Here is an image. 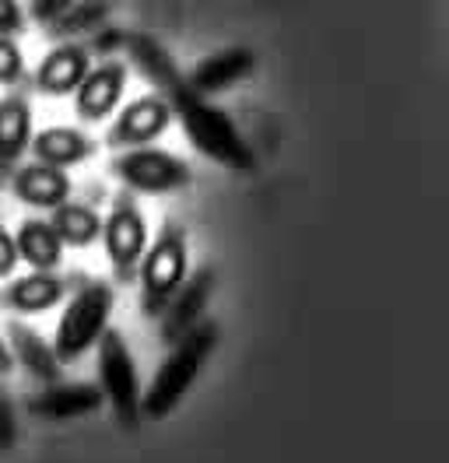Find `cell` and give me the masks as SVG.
I'll return each mask as SVG.
<instances>
[{
  "label": "cell",
  "instance_id": "obj_19",
  "mask_svg": "<svg viewBox=\"0 0 449 463\" xmlns=\"http://www.w3.org/2000/svg\"><path fill=\"white\" fill-rule=\"evenodd\" d=\"M14 242H18L22 263H28L32 270H56L60 260H63V239L56 235L53 222L28 218V222H22Z\"/></svg>",
  "mask_w": 449,
  "mask_h": 463
},
{
  "label": "cell",
  "instance_id": "obj_16",
  "mask_svg": "<svg viewBox=\"0 0 449 463\" xmlns=\"http://www.w3.org/2000/svg\"><path fill=\"white\" fill-rule=\"evenodd\" d=\"M32 155L43 165L71 169V165H81L84 158L95 155V141L74 127H46L32 137Z\"/></svg>",
  "mask_w": 449,
  "mask_h": 463
},
{
  "label": "cell",
  "instance_id": "obj_9",
  "mask_svg": "<svg viewBox=\"0 0 449 463\" xmlns=\"http://www.w3.org/2000/svg\"><path fill=\"white\" fill-rule=\"evenodd\" d=\"M176 119L168 99L162 95H140L134 102H127L116 123L110 127V145L116 147H148L151 141H158L168 130V123Z\"/></svg>",
  "mask_w": 449,
  "mask_h": 463
},
{
  "label": "cell",
  "instance_id": "obj_26",
  "mask_svg": "<svg viewBox=\"0 0 449 463\" xmlns=\"http://www.w3.org/2000/svg\"><path fill=\"white\" fill-rule=\"evenodd\" d=\"M22 263L18 257V242H14V235L0 225V278H7V274H14V267Z\"/></svg>",
  "mask_w": 449,
  "mask_h": 463
},
{
  "label": "cell",
  "instance_id": "obj_13",
  "mask_svg": "<svg viewBox=\"0 0 449 463\" xmlns=\"http://www.w3.org/2000/svg\"><path fill=\"white\" fill-rule=\"evenodd\" d=\"M88 71H91V50L78 46V43H60L43 57L39 71H35V85H39V91L60 99V95L78 91L88 78Z\"/></svg>",
  "mask_w": 449,
  "mask_h": 463
},
{
  "label": "cell",
  "instance_id": "obj_27",
  "mask_svg": "<svg viewBox=\"0 0 449 463\" xmlns=\"http://www.w3.org/2000/svg\"><path fill=\"white\" fill-rule=\"evenodd\" d=\"M14 365V354H11V345H7V337L0 334V373H7Z\"/></svg>",
  "mask_w": 449,
  "mask_h": 463
},
{
  "label": "cell",
  "instance_id": "obj_4",
  "mask_svg": "<svg viewBox=\"0 0 449 463\" xmlns=\"http://www.w3.org/2000/svg\"><path fill=\"white\" fill-rule=\"evenodd\" d=\"M116 291L110 281H88L71 295L63 306V317L56 323V354L60 362H78L88 347H99V341L110 330Z\"/></svg>",
  "mask_w": 449,
  "mask_h": 463
},
{
  "label": "cell",
  "instance_id": "obj_14",
  "mask_svg": "<svg viewBox=\"0 0 449 463\" xmlns=\"http://www.w3.org/2000/svg\"><path fill=\"white\" fill-rule=\"evenodd\" d=\"M11 190H14V197L22 203H28V207L56 211L60 203L71 201V175H67V169L32 162V165H22V169L14 173Z\"/></svg>",
  "mask_w": 449,
  "mask_h": 463
},
{
  "label": "cell",
  "instance_id": "obj_10",
  "mask_svg": "<svg viewBox=\"0 0 449 463\" xmlns=\"http://www.w3.org/2000/svg\"><path fill=\"white\" fill-rule=\"evenodd\" d=\"M102 404H106V393L95 383H50V386H43L39 393L28 397V411L35 418H46V421L84 418Z\"/></svg>",
  "mask_w": 449,
  "mask_h": 463
},
{
  "label": "cell",
  "instance_id": "obj_21",
  "mask_svg": "<svg viewBox=\"0 0 449 463\" xmlns=\"http://www.w3.org/2000/svg\"><path fill=\"white\" fill-rule=\"evenodd\" d=\"M110 14V4L106 0H78L74 7H67L60 18H53L46 29L53 39H71V35H81V32L99 29Z\"/></svg>",
  "mask_w": 449,
  "mask_h": 463
},
{
  "label": "cell",
  "instance_id": "obj_15",
  "mask_svg": "<svg viewBox=\"0 0 449 463\" xmlns=\"http://www.w3.org/2000/svg\"><path fill=\"white\" fill-rule=\"evenodd\" d=\"M7 345H11V354H14V362L25 369L32 379H39V383H56L60 379V354H56V347L39 334V330H32L25 323H7Z\"/></svg>",
  "mask_w": 449,
  "mask_h": 463
},
{
  "label": "cell",
  "instance_id": "obj_20",
  "mask_svg": "<svg viewBox=\"0 0 449 463\" xmlns=\"http://www.w3.org/2000/svg\"><path fill=\"white\" fill-rule=\"evenodd\" d=\"M53 229L56 235L63 239V246H74V250H84L91 242L102 239V225L106 218H99V211H91L88 203H60L53 211Z\"/></svg>",
  "mask_w": 449,
  "mask_h": 463
},
{
  "label": "cell",
  "instance_id": "obj_1",
  "mask_svg": "<svg viewBox=\"0 0 449 463\" xmlns=\"http://www.w3.org/2000/svg\"><path fill=\"white\" fill-rule=\"evenodd\" d=\"M123 50L140 67V74L158 88V95L168 99V106H172L176 119L183 123L190 145L204 158L218 162V165L232 169V173H253L256 169V155L243 141V134L232 123V116L224 113V109H218V106H211L204 95H196L194 88H190V81H186V74H179L176 60L168 57L151 35L127 32V46Z\"/></svg>",
  "mask_w": 449,
  "mask_h": 463
},
{
  "label": "cell",
  "instance_id": "obj_5",
  "mask_svg": "<svg viewBox=\"0 0 449 463\" xmlns=\"http://www.w3.org/2000/svg\"><path fill=\"white\" fill-rule=\"evenodd\" d=\"M99 386L106 393V404L112 407L116 421L127 432H134L144 414V393H140L134 354L119 330H106V337L99 341Z\"/></svg>",
  "mask_w": 449,
  "mask_h": 463
},
{
  "label": "cell",
  "instance_id": "obj_11",
  "mask_svg": "<svg viewBox=\"0 0 449 463\" xmlns=\"http://www.w3.org/2000/svg\"><path fill=\"white\" fill-rule=\"evenodd\" d=\"M123 91H127V63L106 60V63L91 67L88 78L81 81V88L74 91V109L88 123H99V119H106L119 106Z\"/></svg>",
  "mask_w": 449,
  "mask_h": 463
},
{
  "label": "cell",
  "instance_id": "obj_24",
  "mask_svg": "<svg viewBox=\"0 0 449 463\" xmlns=\"http://www.w3.org/2000/svg\"><path fill=\"white\" fill-rule=\"evenodd\" d=\"M25 29V11L18 0H0V35H18Z\"/></svg>",
  "mask_w": 449,
  "mask_h": 463
},
{
  "label": "cell",
  "instance_id": "obj_8",
  "mask_svg": "<svg viewBox=\"0 0 449 463\" xmlns=\"http://www.w3.org/2000/svg\"><path fill=\"white\" fill-rule=\"evenodd\" d=\"M215 285L218 274L215 267H200L194 278H186V285L176 291V298L168 302V309L158 317V337L162 345H179L190 330H196L204 323V313L215 298Z\"/></svg>",
  "mask_w": 449,
  "mask_h": 463
},
{
  "label": "cell",
  "instance_id": "obj_2",
  "mask_svg": "<svg viewBox=\"0 0 449 463\" xmlns=\"http://www.w3.org/2000/svg\"><path fill=\"white\" fill-rule=\"evenodd\" d=\"M215 347H218V326L207 323V319L196 330H190L179 345H172V351L162 358L158 373L151 379V386L144 390V418L162 421L183 404L186 393L194 390V383L200 379V373L207 369Z\"/></svg>",
  "mask_w": 449,
  "mask_h": 463
},
{
  "label": "cell",
  "instance_id": "obj_3",
  "mask_svg": "<svg viewBox=\"0 0 449 463\" xmlns=\"http://www.w3.org/2000/svg\"><path fill=\"white\" fill-rule=\"evenodd\" d=\"M186 278H190L186 232L176 222H166L140 260V309H144V317H162L168 302L176 298V291L186 285Z\"/></svg>",
  "mask_w": 449,
  "mask_h": 463
},
{
  "label": "cell",
  "instance_id": "obj_22",
  "mask_svg": "<svg viewBox=\"0 0 449 463\" xmlns=\"http://www.w3.org/2000/svg\"><path fill=\"white\" fill-rule=\"evenodd\" d=\"M25 74V57L11 35H0V85H18Z\"/></svg>",
  "mask_w": 449,
  "mask_h": 463
},
{
  "label": "cell",
  "instance_id": "obj_6",
  "mask_svg": "<svg viewBox=\"0 0 449 463\" xmlns=\"http://www.w3.org/2000/svg\"><path fill=\"white\" fill-rule=\"evenodd\" d=\"M112 173L134 194H176L194 183V169L158 147H130L112 162Z\"/></svg>",
  "mask_w": 449,
  "mask_h": 463
},
{
  "label": "cell",
  "instance_id": "obj_25",
  "mask_svg": "<svg viewBox=\"0 0 449 463\" xmlns=\"http://www.w3.org/2000/svg\"><path fill=\"white\" fill-rule=\"evenodd\" d=\"M78 0H32L28 4V11H32V18L39 22V25H50L53 18H60L67 7H74Z\"/></svg>",
  "mask_w": 449,
  "mask_h": 463
},
{
  "label": "cell",
  "instance_id": "obj_18",
  "mask_svg": "<svg viewBox=\"0 0 449 463\" xmlns=\"http://www.w3.org/2000/svg\"><path fill=\"white\" fill-rule=\"evenodd\" d=\"M32 109L22 95L0 99V169H11L32 147Z\"/></svg>",
  "mask_w": 449,
  "mask_h": 463
},
{
  "label": "cell",
  "instance_id": "obj_12",
  "mask_svg": "<svg viewBox=\"0 0 449 463\" xmlns=\"http://www.w3.org/2000/svg\"><path fill=\"white\" fill-rule=\"evenodd\" d=\"M260 57L246 50V46H228V50H218V53H207V57L196 63L194 71L186 74V81L196 95H218L224 88L246 81L253 71H256Z\"/></svg>",
  "mask_w": 449,
  "mask_h": 463
},
{
  "label": "cell",
  "instance_id": "obj_7",
  "mask_svg": "<svg viewBox=\"0 0 449 463\" xmlns=\"http://www.w3.org/2000/svg\"><path fill=\"white\" fill-rule=\"evenodd\" d=\"M102 242H106V257H110L116 278H123V281L134 278V270H140V260L151 242H148V222L130 197H119L112 203L106 225H102Z\"/></svg>",
  "mask_w": 449,
  "mask_h": 463
},
{
  "label": "cell",
  "instance_id": "obj_17",
  "mask_svg": "<svg viewBox=\"0 0 449 463\" xmlns=\"http://www.w3.org/2000/svg\"><path fill=\"white\" fill-rule=\"evenodd\" d=\"M67 295V281L53 270H32L25 278H14L4 291V306L14 313H46Z\"/></svg>",
  "mask_w": 449,
  "mask_h": 463
},
{
  "label": "cell",
  "instance_id": "obj_23",
  "mask_svg": "<svg viewBox=\"0 0 449 463\" xmlns=\"http://www.w3.org/2000/svg\"><path fill=\"white\" fill-rule=\"evenodd\" d=\"M14 442H18V414L11 407V397L0 390V453L14 449Z\"/></svg>",
  "mask_w": 449,
  "mask_h": 463
}]
</instances>
